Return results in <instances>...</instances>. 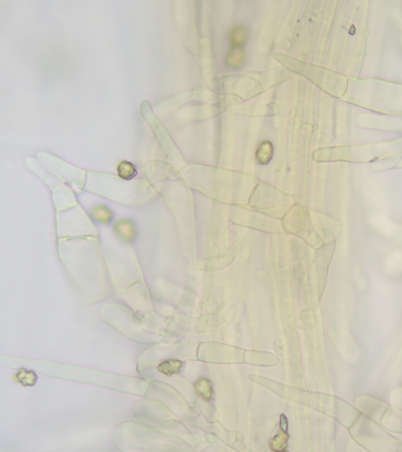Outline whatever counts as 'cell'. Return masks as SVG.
Here are the masks:
<instances>
[{
	"mask_svg": "<svg viewBox=\"0 0 402 452\" xmlns=\"http://www.w3.org/2000/svg\"><path fill=\"white\" fill-rule=\"evenodd\" d=\"M183 363L179 360H168L163 361L157 367L158 372L167 376L179 373L183 368Z\"/></svg>",
	"mask_w": 402,
	"mask_h": 452,
	"instance_id": "cell-2",
	"label": "cell"
},
{
	"mask_svg": "<svg viewBox=\"0 0 402 452\" xmlns=\"http://www.w3.org/2000/svg\"><path fill=\"white\" fill-rule=\"evenodd\" d=\"M245 53L242 48L232 47L226 57V64L231 68H238L245 62Z\"/></svg>",
	"mask_w": 402,
	"mask_h": 452,
	"instance_id": "cell-4",
	"label": "cell"
},
{
	"mask_svg": "<svg viewBox=\"0 0 402 452\" xmlns=\"http://www.w3.org/2000/svg\"><path fill=\"white\" fill-rule=\"evenodd\" d=\"M289 436L284 430H281L269 442L271 449L273 452H284L288 447Z\"/></svg>",
	"mask_w": 402,
	"mask_h": 452,
	"instance_id": "cell-6",
	"label": "cell"
},
{
	"mask_svg": "<svg viewBox=\"0 0 402 452\" xmlns=\"http://www.w3.org/2000/svg\"><path fill=\"white\" fill-rule=\"evenodd\" d=\"M119 175L125 179H131L137 175L134 166L129 162L123 161L118 167Z\"/></svg>",
	"mask_w": 402,
	"mask_h": 452,
	"instance_id": "cell-8",
	"label": "cell"
},
{
	"mask_svg": "<svg viewBox=\"0 0 402 452\" xmlns=\"http://www.w3.org/2000/svg\"><path fill=\"white\" fill-rule=\"evenodd\" d=\"M37 376L32 371L22 369L19 370L15 376L16 381L21 383L24 387H32L37 381Z\"/></svg>",
	"mask_w": 402,
	"mask_h": 452,
	"instance_id": "cell-7",
	"label": "cell"
},
{
	"mask_svg": "<svg viewBox=\"0 0 402 452\" xmlns=\"http://www.w3.org/2000/svg\"><path fill=\"white\" fill-rule=\"evenodd\" d=\"M273 155V146L269 141H263L260 144L256 152V159L261 164H267L272 160Z\"/></svg>",
	"mask_w": 402,
	"mask_h": 452,
	"instance_id": "cell-3",
	"label": "cell"
},
{
	"mask_svg": "<svg viewBox=\"0 0 402 452\" xmlns=\"http://www.w3.org/2000/svg\"><path fill=\"white\" fill-rule=\"evenodd\" d=\"M248 39V29L245 25H237L229 32V41L233 47L242 48Z\"/></svg>",
	"mask_w": 402,
	"mask_h": 452,
	"instance_id": "cell-1",
	"label": "cell"
},
{
	"mask_svg": "<svg viewBox=\"0 0 402 452\" xmlns=\"http://www.w3.org/2000/svg\"><path fill=\"white\" fill-rule=\"evenodd\" d=\"M196 392L203 400H210L213 397L212 384L206 379H201L194 385Z\"/></svg>",
	"mask_w": 402,
	"mask_h": 452,
	"instance_id": "cell-5",
	"label": "cell"
},
{
	"mask_svg": "<svg viewBox=\"0 0 402 452\" xmlns=\"http://www.w3.org/2000/svg\"><path fill=\"white\" fill-rule=\"evenodd\" d=\"M281 430H284L286 431L287 430V426H288V422H287V418L284 415H281Z\"/></svg>",
	"mask_w": 402,
	"mask_h": 452,
	"instance_id": "cell-9",
	"label": "cell"
}]
</instances>
